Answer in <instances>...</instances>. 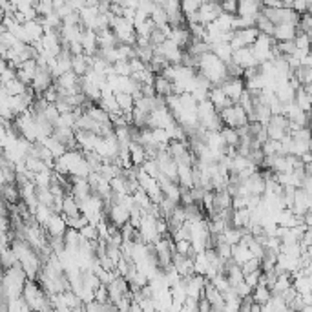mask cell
Returning a JSON list of instances; mask_svg holds the SVG:
<instances>
[{"mask_svg": "<svg viewBox=\"0 0 312 312\" xmlns=\"http://www.w3.org/2000/svg\"><path fill=\"white\" fill-rule=\"evenodd\" d=\"M221 13L223 11L219 2H216V0H203V4L197 9V20H199V24L206 26V24L214 22Z\"/></svg>", "mask_w": 312, "mask_h": 312, "instance_id": "cell-1", "label": "cell"}, {"mask_svg": "<svg viewBox=\"0 0 312 312\" xmlns=\"http://www.w3.org/2000/svg\"><path fill=\"white\" fill-rule=\"evenodd\" d=\"M219 88H221L223 93H225L232 102H237V99H239V95L245 90V81H243V77H226L225 81L219 84Z\"/></svg>", "mask_w": 312, "mask_h": 312, "instance_id": "cell-2", "label": "cell"}, {"mask_svg": "<svg viewBox=\"0 0 312 312\" xmlns=\"http://www.w3.org/2000/svg\"><path fill=\"white\" fill-rule=\"evenodd\" d=\"M53 75H51V72L48 70V66H44V68H37L35 72V77H33L31 84L29 86L33 88V91H37V93H42L44 90H48V88L53 84Z\"/></svg>", "mask_w": 312, "mask_h": 312, "instance_id": "cell-3", "label": "cell"}, {"mask_svg": "<svg viewBox=\"0 0 312 312\" xmlns=\"http://www.w3.org/2000/svg\"><path fill=\"white\" fill-rule=\"evenodd\" d=\"M48 235H64L68 225H66V217L62 214H51L48 223L44 225Z\"/></svg>", "mask_w": 312, "mask_h": 312, "instance_id": "cell-4", "label": "cell"}, {"mask_svg": "<svg viewBox=\"0 0 312 312\" xmlns=\"http://www.w3.org/2000/svg\"><path fill=\"white\" fill-rule=\"evenodd\" d=\"M232 60L235 64H239L243 70L249 68V66H258V60L254 59L252 51H250V46L239 48V50H232Z\"/></svg>", "mask_w": 312, "mask_h": 312, "instance_id": "cell-5", "label": "cell"}, {"mask_svg": "<svg viewBox=\"0 0 312 312\" xmlns=\"http://www.w3.org/2000/svg\"><path fill=\"white\" fill-rule=\"evenodd\" d=\"M208 100L212 102V106L217 110V112H221L223 108H228V106H232V100L228 99V97L223 93V90L219 86H212L210 90H208Z\"/></svg>", "mask_w": 312, "mask_h": 312, "instance_id": "cell-6", "label": "cell"}, {"mask_svg": "<svg viewBox=\"0 0 312 312\" xmlns=\"http://www.w3.org/2000/svg\"><path fill=\"white\" fill-rule=\"evenodd\" d=\"M298 33V26H292V24H276L274 29H272V39L278 42L281 41H292Z\"/></svg>", "mask_w": 312, "mask_h": 312, "instance_id": "cell-7", "label": "cell"}, {"mask_svg": "<svg viewBox=\"0 0 312 312\" xmlns=\"http://www.w3.org/2000/svg\"><path fill=\"white\" fill-rule=\"evenodd\" d=\"M261 9V4L256 2V0H237V13L239 17H249V18H256Z\"/></svg>", "mask_w": 312, "mask_h": 312, "instance_id": "cell-8", "label": "cell"}, {"mask_svg": "<svg viewBox=\"0 0 312 312\" xmlns=\"http://www.w3.org/2000/svg\"><path fill=\"white\" fill-rule=\"evenodd\" d=\"M154 90H155V95H161V97H168L174 93V86H172V81H168L164 75H155L154 77Z\"/></svg>", "mask_w": 312, "mask_h": 312, "instance_id": "cell-9", "label": "cell"}, {"mask_svg": "<svg viewBox=\"0 0 312 312\" xmlns=\"http://www.w3.org/2000/svg\"><path fill=\"white\" fill-rule=\"evenodd\" d=\"M128 154H130V161L133 166H141L146 161L145 148H143V145L135 143V141H131L130 145H128Z\"/></svg>", "mask_w": 312, "mask_h": 312, "instance_id": "cell-10", "label": "cell"}, {"mask_svg": "<svg viewBox=\"0 0 312 312\" xmlns=\"http://www.w3.org/2000/svg\"><path fill=\"white\" fill-rule=\"evenodd\" d=\"M60 214H62L64 217H72V216L81 214V206H79L77 199H75L72 194H66L62 197V208H60Z\"/></svg>", "mask_w": 312, "mask_h": 312, "instance_id": "cell-11", "label": "cell"}, {"mask_svg": "<svg viewBox=\"0 0 312 312\" xmlns=\"http://www.w3.org/2000/svg\"><path fill=\"white\" fill-rule=\"evenodd\" d=\"M230 258L234 259L235 265H243L247 259L252 258V252H250L249 247H247L245 243H235V245H232V256Z\"/></svg>", "mask_w": 312, "mask_h": 312, "instance_id": "cell-12", "label": "cell"}, {"mask_svg": "<svg viewBox=\"0 0 312 312\" xmlns=\"http://www.w3.org/2000/svg\"><path fill=\"white\" fill-rule=\"evenodd\" d=\"M212 53L219 60H223V62L232 59V48L228 42H216V44H212Z\"/></svg>", "mask_w": 312, "mask_h": 312, "instance_id": "cell-13", "label": "cell"}, {"mask_svg": "<svg viewBox=\"0 0 312 312\" xmlns=\"http://www.w3.org/2000/svg\"><path fill=\"white\" fill-rule=\"evenodd\" d=\"M252 299L256 301V303L265 305L268 299H270V289L265 287L263 283H258V285L252 289Z\"/></svg>", "mask_w": 312, "mask_h": 312, "instance_id": "cell-14", "label": "cell"}, {"mask_svg": "<svg viewBox=\"0 0 312 312\" xmlns=\"http://www.w3.org/2000/svg\"><path fill=\"white\" fill-rule=\"evenodd\" d=\"M150 18H152V22H154L155 26H164V24H168V13L163 6L155 4L154 11L150 13Z\"/></svg>", "mask_w": 312, "mask_h": 312, "instance_id": "cell-15", "label": "cell"}, {"mask_svg": "<svg viewBox=\"0 0 312 312\" xmlns=\"http://www.w3.org/2000/svg\"><path fill=\"white\" fill-rule=\"evenodd\" d=\"M256 27H258L259 33H265V35H272V29H274V24L261 13V9H259L258 17H256Z\"/></svg>", "mask_w": 312, "mask_h": 312, "instance_id": "cell-16", "label": "cell"}, {"mask_svg": "<svg viewBox=\"0 0 312 312\" xmlns=\"http://www.w3.org/2000/svg\"><path fill=\"white\" fill-rule=\"evenodd\" d=\"M79 234H81V237H84V239H88V241L99 239V230H97V226L91 225V223H86L82 228H79Z\"/></svg>", "mask_w": 312, "mask_h": 312, "instance_id": "cell-17", "label": "cell"}, {"mask_svg": "<svg viewBox=\"0 0 312 312\" xmlns=\"http://www.w3.org/2000/svg\"><path fill=\"white\" fill-rule=\"evenodd\" d=\"M112 68H113V73L119 75V77H130L131 75V68L130 64H128V60H117V62L112 64Z\"/></svg>", "mask_w": 312, "mask_h": 312, "instance_id": "cell-18", "label": "cell"}, {"mask_svg": "<svg viewBox=\"0 0 312 312\" xmlns=\"http://www.w3.org/2000/svg\"><path fill=\"white\" fill-rule=\"evenodd\" d=\"M168 39V33L164 31L163 27H159V26H154V29L150 31V42L154 46H159V44H163L164 41Z\"/></svg>", "mask_w": 312, "mask_h": 312, "instance_id": "cell-19", "label": "cell"}, {"mask_svg": "<svg viewBox=\"0 0 312 312\" xmlns=\"http://www.w3.org/2000/svg\"><path fill=\"white\" fill-rule=\"evenodd\" d=\"M141 168H143V172L148 174V176H150V177H154V179H157V177L161 176L157 163H155V159H146L145 163L141 164Z\"/></svg>", "mask_w": 312, "mask_h": 312, "instance_id": "cell-20", "label": "cell"}, {"mask_svg": "<svg viewBox=\"0 0 312 312\" xmlns=\"http://www.w3.org/2000/svg\"><path fill=\"white\" fill-rule=\"evenodd\" d=\"M210 281H212V285L216 287V289L219 290L221 294H225L226 290L230 289V283H228V280H226L225 274H216V276H214Z\"/></svg>", "mask_w": 312, "mask_h": 312, "instance_id": "cell-21", "label": "cell"}, {"mask_svg": "<svg viewBox=\"0 0 312 312\" xmlns=\"http://www.w3.org/2000/svg\"><path fill=\"white\" fill-rule=\"evenodd\" d=\"M201 4H203V0H181V11L186 17V15L195 13V11L199 9Z\"/></svg>", "mask_w": 312, "mask_h": 312, "instance_id": "cell-22", "label": "cell"}, {"mask_svg": "<svg viewBox=\"0 0 312 312\" xmlns=\"http://www.w3.org/2000/svg\"><path fill=\"white\" fill-rule=\"evenodd\" d=\"M298 29L303 33H310L312 29V17L308 11L305 13H299V20H298Z\"/></svg>", "mask_w": 312, "mask_h": 312, "instance_id": "cell-23", "label": "cell"}, {"mask_svg": "<svg viewBox=\"0 0 312 312\" xmlns=\"http://www.w3.org/2000/svg\"><path fill=\"white\" fill-rule=\"evenodd\" d=\"M278 50H280L281 55H294V51H296L294 39H292V41H281V42H278Z\"/></svg>", "mask_w": 312, "mask_h": 312, "instance_id": "cell-24", "label": "cell"}, {"mask_svg": "<svg viewBox=\"0 0 312 312\" xmlns=\"http://www.w3.org/2000/svg\"><path fill=\"white\" fill-rule=\"evenodd\" d=\"M259 276H261V268H258V270H254V272H249V274H245L243 281L250 287V289H254V287L259 283Z\"/></svg>", "mask_w": 312, "mask_h": 312, "instance_id": "cell-25", "label": "cell"}, {"mask_svg": "<svg viewBox=\"0 0 312 312\" xmlns=\"http://www.w3.org/2000/svg\"><path fill=\"white\" fill-rule=\"evenodd\" d=\"M219 6H221L223 13H228V15L237 13V0H221Z\"/></svg>", "mask_w": 312, "mask_h": 312, "instance_id": "cell-26", "label": "cell"}, {"mask_svg": "<svg viewBox=\"0 0 312 312\" xmlns=\"http://www.w3.org/2000/svg\"><path fill=\"white\" fill-rule=\"evenodd\" d=\"M197 310H201V312H208V310H210V301H208L204 296H201V298L197 299Z\"/></svg>", "mask_w": 312, "mask_h": 312, "instance_id": "cell-27", "label": "cell"}]
</instances>
